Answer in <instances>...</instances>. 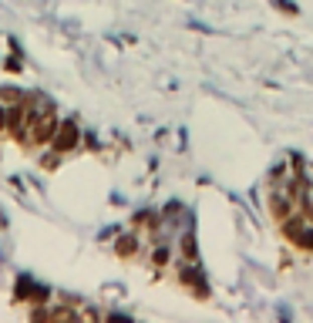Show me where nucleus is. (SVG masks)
Listing matches in <instances>:
<instances>
[{
  "label": "nucleus",
  "mask_w": 313,
  "mask_h": 323,
  "mask_svg": "<svg viewBox=\"0 0 313 323\" xmlns=\"http://www.w3.org/2000/svg\"><path fill=\"white\" fill-rule=\"evenodd\" d=\"M78 142H81L78 122H74V118H64V122L57 125V135H54V142H51V145H54L57 155H64V152H71V148L78 145Z\"/></svg>",
  "instance_id": "obj_1"
},
{
  "label": "nucleus",
  "mask_w": 313,
  "mask_h": 323,
  "mask_svg": "<svg viewBox=\"0 0 313 323\" xmlns=\"http://www.w3.org/2000/svg\"><path fill=\"white\" fill-rule=\"evenodd\" d=\"M138 243H142V233H138V229H132V233H125L122 239H118V246H115V249H118V256H135V253H138Z\"/></svg>",
  "instance_id": "obj_2"
},
{
  "label": "nucleus",
  "mask_w": 313,
  "mask_h": 323,
  "mask_svg": "<svg viewBox=\"0 0 313 323\" xmlns=\"http://www.w3.org/2000/svg\"><path fill=\"white\" fill-rule=\"evenodd\" d=\"M168 259H172V246L168 239H155V249H152V266H168Z\"/></svg>",
  "instance_id": "obj_3"
},
{
  "label": "nucleus",
  "mask_w": 313,
  "mask_h": 323,
  "mask_svg": "<svg viewBox=\"0 0 313 323\" xmlns=\"http://www.w3.org/2000/svg\"><path fill=\"white\" fill-rule=\"evenodd\" d=\"M293 243L300 246V249H313V223H303V229L293 236Z\"/></svg>",
  "instance_id": "obj_4"
},
{
  "label": "nucleus",
  "mask_w": 313,
  "mask_h": 323,
  "mask_svg": "<svg viewBox=\"0 0 313 323\" xmlns=\"http://www.w3.org/2000/svg\"><path fill=\"white\" fill-rule=\"evenodd\" d=\"M195 253H199V246H195V236L185 233V236H182V256H185V259H195Z\"/></svg>",
  "instance_id": "obj_5"
},
{
  "label": "nucleus",
  "mask_w": 313,
  "mask_h": 323,
  "mask_svg": "<svg viewBox=\"0 0 313 323\" xmlns=\"http://www.w3.org/2000/svg\"><path fill=\"white\" fill-rule=\"evenodd\" d=\"M7 128V115H4V108H0V132Z\"/></svg>",
  "instance_id": "obj_6"
}]
</instances>
